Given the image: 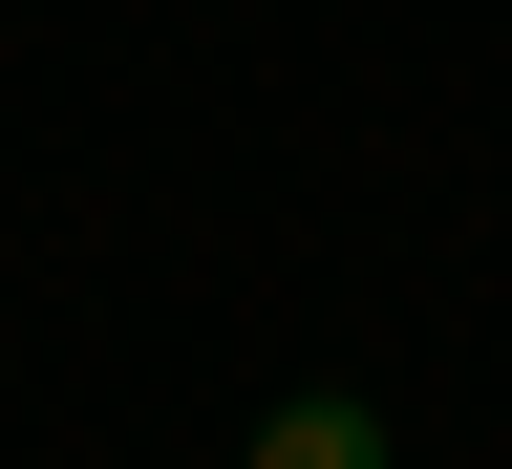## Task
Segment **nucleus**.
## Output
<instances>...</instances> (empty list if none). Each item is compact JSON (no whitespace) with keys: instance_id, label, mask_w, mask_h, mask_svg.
I'll return each instance as SVG.
<instances>
[{"instance_id":"f257e3e1","label":"nucleus","mask_w":512,"mask_h":469,"mask_svg":"<svg viewBox=\"0 0 512 469\" xmlns=\"http://www.w3.org/2000/svg\"><path fill=\"white\" fill-rule=\"evenodd\" d=\"M256 469H384V406H342V384H299V406L256 427Z\"/></svg>"}]
</instances>
